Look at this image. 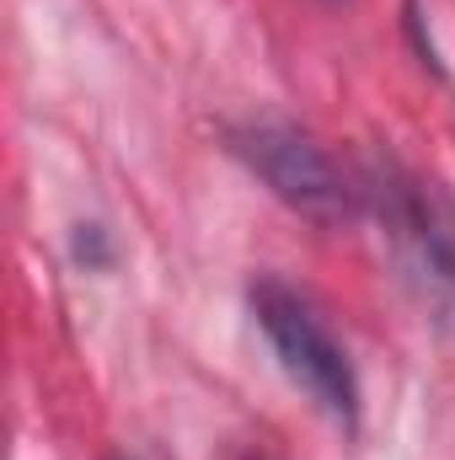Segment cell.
<instances>
[{"instance_id": "7a4b0ae2", "label": "cell", "mask_w": 455, "mask_h": 460, "mask_svg": "<svg viewBox=\"0 0 455 460\" xmlns=\"http://www.w3.org/2000/svg\"><path fill=\"white\" fill-rule=\"evenodd\" d=\"M252 316L263 327V338L273 343L284 375L333 418L343 429L359 423V375H353V358L348 348L333 338V327L322 322V311L290 289L284 279H257L252 284Z\"/></svg>"}, {"instance_id": "6da1fadb", "label": "cell", "mask_w": 455, "mask_h": 460, "mask_svg": "<svg viewBox=\"0 0 455 460\" xmlns=\"http://www.w3.org/2000/svg\"><path fill=\"white\" fill-rule=\"evenodd\" d=\"M364 204L375 209L402 273L424 289V300H434L440 311H455V215L445 193L424 182L418 172H407L402 161L380 155L370 161Z\"/></svg>"}, {"instance_id": "3957f363", "label": "cell", "mask_w": 455, "mask_h": 460, "mask_svg": "<svg viewBox=\"0 0 455 460\" xmlns=\"http://www.w3.org/2000/svg\"><path fill=\"white\" fill-rule=\"evenodd\" d=\"M236 155L268 182V193L279 204H290L295 215H306L317 226H338L364 209V182H353L306 128H295L284 118H257V123L236 128Z\"/></svg>"}]
</instances>
